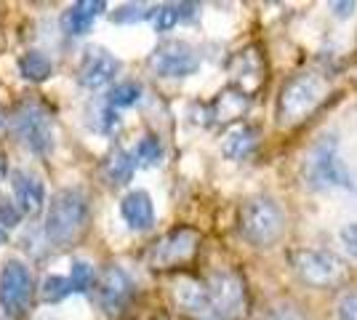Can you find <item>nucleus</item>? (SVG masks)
<instances>
[{
    "label": "nucleus",
    "instance_id": "b1692460",
    "mask_svg": "<svg viewBox=\"0 0 357 320\" xmlns=\"http://www.w3.org/2000/svg\"><path fill=\"white\" fill-rule=\"evenodd\" d=\"M73 294V283L70 277H61V275H45L43 286H40V296L48 305H56L61 299H67Z\"/></svg>",
    "mask_w": 357,
    "mask_h": 320
},
{
    "label": "nucleus",
    "instance_id": "9d476101",
    "mask_svg": "<svg viewBox=\"0 0 357 320\" xmlns=\"http://www.w3.org/2000/svg\"><path fill=\"white\" fill-rule=\"evenodd\" d=\"M211 302H213V315L222 320L238 318L245 307V294L243 283L235 273H216L208 280Z\"/></svg>",
    "mask_w": 357,
    "mask_h": 320
},
{
    "label": "nucleus",
    "instance_id": "2f4dec72",
    "mask_svg": "<svg viewBox=\"0 0 357 320\" xmlns=\"http://www.w3.org/2000/svg\"><path fill=\"white\" fill-rule=\"evenodd\" d=\"M331 8H333L339 16H347L352 8H355V3H331Z\"/></svg>",
    "mask_w": 357,
    "mask_h": 320
},
{
    "label": "nucleus",
    "instance_id": "423d86ee",
    "mask_svg": "<svg viewBox=\"0 0 357 320\" xmlns=\"http://www.w3.org/2000/svg\"><path fill=\"white\" fill-rule=\"evenodd\" d=\"M14 137L24 150L45 155L54 150V121L40 105H22L11 118Z\"/></svg>",
    "mask_w": 357,
    "mask_h": 320
},
{
    "label": "nucleus",
    "instance_id": "0eeeda50",
    "mask_svg": "<svg viewBox=\"0 0 357 320\" xmlns=\"http://www.w3.org/2000/svg\"><path fill=\"white\" fill-rule=\"evenodd\" d=\"M32 273L24 261L8 259L0 270V307L6 315H22L32 299Z\"/></svg>",
    "mask_w": 357,
    "mask_h": 320
},
{
    "label": "nucleus",
    "instance_id": "c756f323",
    "mask_svg": "<svg viewBox=\"0 0 357 320\" xmlns=\"http://www.w3.org/2000/svg\"><path fill=\"white\" fill-rule=\"evenodd\" d=\"M339 320H357V291L344 294L339 302Z\"/></svg>",
    "mask_w": 357,
    "mask_h": 320
},
{
    "label": "nucleus",
    "instance_id": "f257e3e1",
    "mask_svg": "<svg viewBox=\"0 0 357 320\" xmlns=\"http://www.w3.org/2000/svg\"><path fill=\"white\" fill-rule=\"evenodd\" d=\"M91 216L89 198L83 190L77 187H67L59 190L51 203H48V211H45V241L54 243L56 248L70 245L86 229Z\"/></svg>",
    "mask_w": 357,
    "mask_h": 320
},
{
    "label": "nucleus",
    "instance_id": "1a4fd4ad",
    "mask_svg": "<svg viewBox=\"0 0 357 320\" xmlns=\"http://www.w3.org/2000/svg\"><path fill=\"white\" fill-rule=\"evenodd\" d=\"M120 73V59L102 46H89L83 51V59L77 67V83L89 91H96L107 83H112Z\"/></svg>",
    "mask_w": 357,
    "mask_h": 320
},
{
    "label": "nucleus",
    "instance_id": "f704fd0d",
    "mask_svg": "<svg viewBox=\"0 0 357 320\" xmlns=\"http://www.w3.org/2000/svg\"><path fill=\"white\" fill-rule=\"evenodd\" d=\"M3 174H6V166H3V160H0V179H3Z\"/></svg>",
    "mask_w": 357,
    "mask_h": 320
},
{
    "label": "nucleus",
    "instance_id": "72a5a7b5",
    "mask_svg": "<svg viewBox=\"0 0 357 320\" xmlns=\"http://www.w3.org/2000/svg\"><path fill=\"white\" fill-rule=\"evenodd\" d=\"M3 125H6V118H3V109H0V128H3Z\"/></svg>",
    "mask_w": 357,
    "mask_h": 320
},
{
    "label": "nucleus",
    "instance_id": "f8f14e48",
    "mask_svg": "<svg viewBox=\"0 0 357 320\" xmlns=\"http://www.w3.org/2000/svg\"><path fill=\"white\" fill-rule=\"evenodd\" d=\"M197 248V232L190 227H181L168 232L163 241H158L152 254H149V261L152 267H174V264H181L187 261L195 254Z\"/></svg>",
    "mask_w": 357,
    "mask_h": 320
},
{
    "label": "nucleus",
    "instance_id": "4be33fe9",
    "mask_svg": "<svg viewBox=\"0 0 357 320\" xmlns=\"http://www.w3.org/2000/svg\"><path fill=\"white\" fill-rule=\"evenodd\" d=\"M142 86L136 80H123V83H115L109 93H107V105L112 109H126V107H134L142 102Z\"/></svg>",
    "mask_w": 357,
    "mask_h": 320
},
{
    "label": "nucleus",
    "instance_id": "ddd939ff",
    "mask_svg": "<svg viewBox=\"0 0 357 320\" xmlns=\"http://www.w3.org/2000/svg\"><path fill=\"white\" fill-rule=\"evenodd\" d=\"M11 187H14L19 208L27 216H38L45 208V187L35 174L16 168V171H11Z\"/></svg>",
    "mask_w": 357,
    "mask_h": 320
},
{
    "label": "nucleus",
    "instance_id": "a211bd4d",
    "mask_svg": "<svg viewBox=\"0 0 357 320\" xmlns=\"http://www.w3.org/2000/svg\"><path fill=\"white\" fill-rule=\"evenodd\" d=\"M136 166H139V163H136L134 153H126L123 147H118L115 153L107 155L105 166H102V176L107 179V184H112V187H123V184L131 182Z\"/></svg>",
    "mask_w": 357,
    "mask_h": 320
},
{
    "label": "nucleus",
    "instance_id": "6e6552de",
    "mask_svg": "<svg viewBox=\"0 0 357 320\" xmlns=\"http://www.w3.org/2000/svg\"><path fill=\"white\" fill-rule=\"evenodd\" d=\"M149 67L160 77H190L200 70V56L184 40H165L149 54Z\"/></svg>",
    "mask_w": 357,
    "mask_h": 320
},
{
    "label": "nucleus",
    "instance_id": "6ab92c4d",
    "mask_svg": "<svg viewBox=\"0 0 357 320\" xmlns=\"http://www.w3.org/2000/svg\"><path fill=\"white\" fill-rule=\"evenodd\" d=\"M256 144H259V134H256V128L251 125H238V128H232L222 142V153L224 158H229V160H243V158H248V155L256 150Z\"/></svg>",
    "mask_w": 357,
    "mask_h": 320
},
{
    "label": "nucleus",
    "instance_id": "20e7f679",
    "mask_svg": "<svg viewBox=\"0 0 357 320\" xmlns=\"http://www.w3.org/2000/svg\"><path fill=\"white\" fill-rule=\"evenodd\" d=\"M291 264L298 277L314 289H331L347 280V264L336 254H328V251L298 248L291 254Z\"/></svg>",
    "mask_w": 357,
    "mask_h": 320
},
{
    "label": "nucleus",
    "instance_id": "39448f33",
    "mask_svg": "<svg viewBox=\"0 0 357 320\" xmlns=\"http://www.w3.org/2000/svg\"><path fill=\"white\" fill-rule=\"evenodd\" d=\"M304 182L310 190H326V187H339L349 182L347 168L339 160L336 137H323L310 150L304 160Z\"/></svg>",
    "mask_w": 357,
    "mask_h": 320
},
{
    "label": "nucleus",
    "instance_id": "aec40b11",
    "mask_svg": "<svg viewBox=\"0 0 357 320\" xmlns=\"http://www.w3.org/2000/svg\"><path fill=\"white\" fill-rule=\"evenodd\" d=\"M245 109H248V96L243 91L229 89V91L219 93V99L211 105V118L216 123H229L240 118Z\"/></svg>",
    "mask_w": 357,
    "mask_h": 320
},
{
    "label": "nucleus",
    "instance_id": "4468645a",
    "mask_svg": "<svg viewBox=\"0 0 357 320\" xmlns=\"http://www.w3.org/2000/svg\"><path fill=\"white\" fill-rule=\"evenodd\" d=\"M107 11V3L105 0H77L73 3L59 19V27L64 35H70V38H83L86 32H91L93 27V22H96V16Z\"/></svg>",
    "mask_w": 357,
    "mask_h": 320
},
{
    "label": "nucleus",
    "instance_id": "9b49d317",
    "mask_svg": "<svg viewBox=\"0 0 357 320\" xmlns=\"http://www.w3.org/2000/svg\"><path fill=\"white\" fill-rule=\"evenodd\" d=\"M131 294H134V280L118 264L107 267L102 277H99V283H96V299H99V307L105 310L107 315L120 312L123 305L131 299Z\"/></svg>",
    "mask_w": 357,
    "mask_h": 320
},
{
    "label": "nucleus",
    "instance_id": "dca6fc26",
    "mask_svg": "<svg viewBox=\"0 0 357 320\" xmlns=\"http://www.w3.org/2000/svg\"><path fill=\"white\" fill-rule=\"evenodd\" d=\"M176 302L192 315H213V302H211L208 283H197V280H178L176 283Z\"/></svg>",
    "mask_w": 357,
    "mask_h": 320
},
{
    "label": "nucleus",
    "instance_id": "473e14b6",
    "mask_svg": "<svg viewBox=\"0 0 357 320\" xmlns=\"http://www.w3.org/2000/svg\"><path fill=\"white\" fill-rule=\"evenodd\" d=\"M8 243V232H6V227H0V248Z\"/></svg>",
    "mask_w": 357,
    "mask_h": 320
},
{
    "label": "nucleus",
    "instance_id": "7c9ffc66",
    "mask_svg": "<svg viewBox=\"0 0 357 320\" xmlns=\"http://www.w3.org/2000/svg\"><path fill=\"white\" fill-rule=\"evenodd\" d=\"M342 241H344V245L357 257V222H352V224H347V227L342 229Z\"/></svg>",
    "mask_w": 357,
    "mask_h": 320
},
{
    "label": "nucleus",
    "instance_id": "412c9836",
    "mask_svg": "<svg viewBox=\"0 0 357 320\" xmlns=\"http://www.w3.org/2000/svg\"><path fill=\"white\" fill-rule=\"evenodd\" d=\"M19 75L32 83H43L54 75V61L48 59L43 51H27L19 59Z\"/></svg>",
    "mask_w": 357,
    "mask_h": 320
},
{
    "label": "nucleus",
    "instance_id": "a878e982",
    "mask_svg": "<svg viewBox=\"0 0 357 320\" xmlns=\"http://www.w3.org/2000/svg\"><path fill=\"white\" fill-rule=\"evenodd\" d=\"M70 283H73V294H89L91 286H93V267H91L89 261H73Z\"/></svg>",
    "mask_w": 357,
    "mask_h": 320
},
{
    "label": "nucleus",
    "instance_id": "5701e85b",
    "mask_svg": "<svg viewBox=\"0 0 357 320\" xmlns=\"http://www.w3.org/2000/svg\"><path fill=\"white\" fill-rule=\"evenodd\" d=\"M134 158L139 166L144 168H152L158 166L160 160H163V144H160V139L152 137V134H147V137L139 139V144H136L134 150Z\"/></svg>",
    "mask_w": 357,
    "mask_h": 320
},
{
    "label": "nucleus",
    "instance_id": "cd10ccee",
    "mask_svg": "<svg viewBox=\"0 0 357 320\" xmlns=\"http://www.w3.org/2000/svg\"><path fill=\"white\" fill-rule=\"evenodd\" d=\"M19 219H22V213L16 208L14 203L8 198H0V227H16L19 224Z\"/></svg>",
    "mask_w": 357,
    "mask_h": 320
},
{
    "label": "nucleus",
    "instance_id": "2eb2a0df",
    "mask_svg": "<svg viewBox=\"0 0 357 320\" xmlns=\"http://www.w3.org/2000/svg\"><path fill=\"white\" fill-rule=\"evenodd\" d=\"M120 216L123 222L136 232H144L155 224V206L152 198L144 190H131L126 198L120 200Z\"/></svg>",
    "mask_w": 357,
    "mask_h": 320
},
{
    "label": "nucleus",
    "instance_id": "c85d7f7f",
    "mask_svg": "<svg viewBox=\"0 0 357 320\" xmlns=\"http://www.w3.org/2000/svg\"><path fill=\"white\" fill-rule=\"evenodd\" d=\"M264 320H304V315L294 305H275L267 310Z\"/></svg>",
    "mask_w": 357,
    "mask_h": 320
},
{
    "label": "nucleus",
    "instance_id": "bb28decb",
    "mask_svg": "<svg viewBox=\"0 0 357 320\" xmlns=\"http://www.w3.org/2000/svg\"><path fill=\"white\" fill-rule=\"evenodd\" d=\"M91 128H93V131H99V134H105V137H112V134L120 128V115L109 105H105L102 109H96V112H93Z\"/></svg>",
    "mask_w": 357,
    "mask_h": 320
},
{
    "label": "nucleus",
    "instance_id": "393cba45",
    "mask_svg": "<svg viewBox=\"0 0 357 320\" xmlns=\"http://www.w3.org/2000/svg\"><path fill=\"white\" fill-rule=\"evenodd\" d=\"M152 8H155V6H144V3H126V6H120L118 11H112L109 19H112L115 24H134V22L149 19V16H152Z\"/></svg>",
    "mask_w": 357,
    "mask_h": 320
},
{
    "label": "nucleus",
    "instance_id": "7ed1b4c3",
    "mask_svg": "<svg viewBox=\"0 0 357 320\" xmlns=\"http://www.w3.org/2000/svg\"><path fill=\"white\" fill-rule=\"evenodd\" d=\"M323 99H326V80L320 75L301 73L291 77L278 96V123L296 125L304 118H310V112H314Z\"/></svg>",
    "mask_w": 357,
    "mask_h": 320
},
{
    "label": "nucleus",
    "instance_id": "f3484780",
    "mask_svg": "<svg viewBox=\"0 0 357 320\" xmlns=\"http://www.w3.org/2000/svg\"><path fill=\"white\" fill-rule=\"evenodd\" d=\"M197 3H163V6H155L152 8V27L155 32H168L174 30L178 22H190L197 16Z\"/></svg>",
    "mask_w": 357,
    "mask_h": 320
},
{
    "label": "nucleus",
    "instance_id": "f03ea898",
    "mask_svg": "<svg viewBox=\"0 0 357 320\" xmlns=\"http://www.w3.org/2000/svg\"><path fill=\"white\" fill-rule=\"evenodd\" d=\"M285 232V213L269 195H253L240 206V235L256 248L275 245Z\"/></svg>",
    "mask_w": 357,
    "mask_h": 320
}]
</instances>
